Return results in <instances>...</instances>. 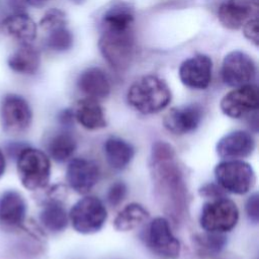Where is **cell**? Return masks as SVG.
Here are the masks:
<instances>
[{"instance_id": "cell-36", "label": "cell", "mask_w": 259, "mask_h": 259, "mask_svg": "<svg viewBox=\"0 0 259 259\" xmlns=\"http://www.w3.org/2000/svg\"><path fill=\"white\" fill-rule=\"evenodd\" d=\"M5 170H6V159H5L4 153L0 149V177L3 176V174L5 173Z\"/></svg>"}, {"instance_id": "cell-22", "label": "cell", "mask_w": 259, "mask_h": 259, "mask_svg": "<svg viewBox=\"0 0 259 259\" xmlns=\"http://www.w3.org/2000/svg\"><path fill=\"white\" fill-rule=\"evenodd\" d=\"M103 151L107 163L116 170L126 168L135 156L133 145L118 137L108 138L104 143Z\"/></svg>"}, {"instance_id": "cell-9", "label": "cell", "mask_w": 259, "mask_h": 259, "mask_svg": "<svg viewBox=\"0 0 259 259\" xmlns=\"http://www.w3.org/2000/svg\"><path fill=\"white\" fill-rule=\"evenodd\" d=\"M145 239L149 249L159 257L176 259L180 255V242L165 218L159 217L150 223Z\"/></svg>"}, {"instance_id": "cell-18", "label": "cell", "mask_w": 259, "mask_h": 259, "mask_svg": "<svg viewBox=\"0 0 259 259\" xmlns=\"http://www.w3.org/2000/svg\"><path fill=\"white\" fill-rule=\"evenodd\" d=\"M77 86L87 97L103 99L110 93V82L103 70L97 67L87 68L80 73Z\"/></svg>"}, {"instance_id": "cell-21", "label": "cell", "mask_w": 259, "mask_h": 259, "mask_svg": "<svg viewBox=\"0 0 259 259\" xmlns=\"http://www.w3.org/2000/svg\"><path fill=\"white\" fill-rule=\"evenodd\" d=\"M7 65L11 71L20 75H33L40 66L39 51L32 44L19 45L7 58Z\"/></svg>"}, {"instance_id": "cell-25", "label": "cell", "mask_w": 259, "mask_h": 259, "mask_svg": "<svg viewBox=\"0 0 259 259\" xmlns=\"http://www.w3.org/2000/svg\"><path fill=\"white\" fill-rule=\"evenodd\" d=\"M69 221L66 208L59 200L48 201L39 212V222L48 231L59 233L66 229Z\"/></svg>"}, {"instance_id": "cell-20", "label": "cell", "mask_w": 259, "mask_h": 259, "mask_svg": "<svg viewBox=\"0 0 259 259\" xmlns=\"http://www.w3.org/2000/svg\"><path fill=\"white\" fill-rule=\"evenodd\" d=\"M73 113L74 118L86 130L96 131L106 126L105 114L97 99L85 97L78 100Z\"/></svg>"}, {"instance_id": "cell-31", "label": "cell", "mask_w": 259, "mask_h": 259, "mask_svg": "<svg viewBox=\"0 0 259 259\" xmlns=\"http://www.w3.org/2000/svg\"><path fill=\"white\" fill-rule=\"evenodd\" d=\"M258 13L253 14L242 26L243 27V33L245 37L253 42L256 47H258L259 44V35H258Z\"/></svg>"}, {"instance_id": "cell-12", "label": "cell", "mask_w": 259, "mask_h": 259, "mask_svg": "<svg viewBox=\"0 0 259 259\" xmlns=\"http://www.w3.org/2000/svg\"><path fill=\"white\" fill-rule=\"evenodd\" d=\"M212 61L206 55H195L185 60L179 67V78L188 88L202 90L209 86Z\"/></svg>"}, {"instance_id": "cell-8", "label": "cell", "mask_w": 259, "mask_h": 259, "mask_svg": "<svg viewBox=\"0 0 259 259\" xmlns=\"http://www.w3.org/2000/svg\"><path fill=\"white\" fill-rule=\"evenodd\" d=\"M0 120L7 134H20L32 121V110L28 101L16 93H7L0 103Z\"/></svg>"}, {"instance_id": "cell-2", "label": "cell", "mask_w": 259, "mask_h": 259, "mask_svg": "<svg viewBox=\"0 0 259 259\" xmlns=\"http://www.w3.org/2000/svg\"><path fill=\"white\" fill-rule=\"evenodd\" d=\"M171 98V90L167 83L154 75H146L137 79L126 93L128 104L142 114L160 112L168 106Z\"/></svg>"}, {"instance_id": "cell-17", "label": "cell", "mask_w": 259, "mask_h": 259, "mask_svg": "<svg viewBox=\"0 0 259 259\" xmlns=\"http://www.w3.org/2000/svg\"><path fill=\"white\" fill-rule=\"evenodd\" d=\"M257 10L249 0H226L219 7L218 17L226 28L239 29Z\"/></svg>"}, {"instance_id": "cell-10", "label": "cell", "mask_w": 259, "mask_h": 259, "mask_svg": "<svg viewBox=\"0 0 259 259\" xmlns=\"http://www.w3.org/2000/svg\"><path fill=\"white\" fill-rule=\"evenodd\" d=\"M223 82L231 87H239L250 82L256 75L253 59L244 52H230L223 60L221 70Z\"/></svg>"}, {"instance_id": "cell-32", "label": "cell", "mask_w": 259, "mask_h": 259, "mask_svg": "<svg viewBox=\"0 0 259 259\" xmlns=\"http://www.w3.org/2000/svg\"><path fill=\"white\" fill-rule=\"evenodd\" d=\"M246 214L250 222L257 224L259 220V195L257 192L251 194L245 204Z\"/></svg>"}, {"instance_id": "cell-34", "label": "cell", "mask_w": 259, "mask_h": 259, "mask_svg": "<svg viewBox=\"0 0 259 259\" xmlns=\"http://www.w3.org/2000/svg\"><path fill=\"white\" fill-rule=\"evenodd\" d=\"M58 120L59 122L66 126V127H69L72 125L73 121H74V113H73V110L69 109V108H66V109H63L59 112L58 114Z\"/></svg>"}, {"instance_id": "cell-4", "label": "cell", "mask_w": 259, "mask_h": 259, "mask_svg": "<svg viewBox=\"0 0 259 259\" xmlns=\"http://www.w3.org/2000/svg\"><path fill=\"white\" fill-rule=\"evenodd\" d=\"M98 47L104 60L113 69L118 71L126 69L135 52L133 28L124 30L101 29Z\"/></svg>"}, {"instance_id": "cell-14", "label": "cell", "mask_w": 259, "mask_h": 259, "mask_svg": "<svg viewBox=\"0 0 259 259\" xmlns=\"http://www.w3.org/2000/svg\"><path fill=\"white\" fill-rule=\"evenodd\" d=\"M66 179L74 191L85 194L98 182L99 167L92 160L85 158L72 159L67 166Z\"/></svg>"}, {"instance_id": "cell-38", "label": "cell", "mask_w": 259, "mask_h": 259, "mask_svg": "<svg viewBox=\"0 0 259 259\" xmlns=\"http://www.w3.org/2000/svg\"><path fill=\"white\" fill-rule=\"evenodd\" d=\"M250 2H251V4L256 8V9H258V1L259 0H249Z\"/></svg>"}, {"instance_id": "cell-19", "label": "cell", "mask_w": 259, "mask_h": 259, "mask_svg": "<svg viewBox=\"0 0 259 259\" xmlns=\"http://www.w3.org/2000/svg\"><path fill=\"white\" fill-rule=\"evenodd\" d=\"M24 197L16 190H7L0 196V223L9 227L20 226L26 215Z\"/></svg>"}, {"instance_id": "cell-35", "label": "cell", "mask_w": 259, "mask_h": 259, "mask_svg": "<svg viewBox=\"0 0 259 259\" xmlns=\"http://www.w3.org/2000/svg\"><path fill=\"white\" fill-rule=\"evenodd\" d=\"M25 5L24 0H8V7L11 9V13L25 12Z\"/></svg>"}, {"instance_id": "cell-30", "label": "cell", "mask_w": 259, "mask_h": 259, "mask_svg": "<svg viewBox=\"0 0 259 259\" xmlns=\"http://www.w3.org/2000/svg\"><path fill=\"white\" fill-rule=\"evenodd\" d=\"M127 192V187L124 182L116 181L110 185L106 193L107 202L111 206H116L124 199Z\"/></svg>"}, {"instance_id": "cell-37", "label": "cell", "mask_w": 259, "mask_h": 259, "mask_svg": "<svg viewBox=\"0 0 259 259\" xmlns=\"http://www.w3.org/2000/svg\"><path fill=\"white\" fill-rule=\"evenodd\" d=\"M48 0H24V2L33 7H41Z\"/></svg>"}, {"instance_id": "cell-29", "label": "cell", "mask_w": 259, "mask_h": 259, "mask_svg": "<svg viewBox=\"0 0 259 259\" xmlns=\"http://www.w3.org/2000/svg\"><path fill=\"white\" fill-rule=\"evenodd\" d=\"M67 16L64 11L58 8L49 9L40 18L39 26L45 32L67 26Z\"/></svg>"}, {"instance_id": "cell-5", "label": "cell", "mask_w": 259, "mask_h": 259, "mask_svg": "<svg viewBox=\"0 0 259 259\" xmlns=\"http://www.w3.org/2000/svg\"><path fill=\"white\" fill-rule=\"evenodd\" d=\"M69 219L77 233L90 235L102 229L107 220V210L98 197L84 196L71 207Z\"/></svg>"}, {"instance_id": "cell-11", "label": "cell", "mask_w": 259, "mask_h": 259, "mask_svg": "<svg viewBox=\"0 0 259 259\" xmlns=\"http://www.w3.org/2000/svg\"><path fill=\"white\" fill-rule=\"evenodd\" d=\"M259 106V90L254 84L235 87L221 100L220 107L223 113L231 118H240L256 111Z\"/></svg>"}, {"instance_id": "cell-27", "label": "cell", "mask_w": 259, "mask_h": 259, "mask_svg": "<svg viewBox=\"0 0 259 259\" xmlns=\"http://www.w3.org/2000/svg\"><path fill=\"white\" fill-rule=\"evenodd\" d=\"M227 244V238L220 233L199 234L194 237V246L202 256H215Z\"/></svg>"}, {"instance_id": "cell-1", "label": "cell", "mask_w": 259, "mask_h": 259, "mask_svg": "<svg viewBox=\"0 0 259 259\" xmlns=\"http://www.w3.org/2000/svg\"><path fill=\"white\" fill-rule=\"evenodd\" d=\"M175 158V151L168 143L159 141L153 145L151 170L155 190L165 211L174 220H179L187 206V189Z\"/></svg>"}, {"instance_id": "cell-28", "label": "cell", "mask_w": 259, "mask_h": 259, "mask_svg": "<svg viewBox=\"0 0 259 259\" xmlns=\"http://www.w3.org/2000/svg\"><path fill=\"white\" fill-rule=\"evenodd\" d=\"M73 41L74 37L72 32L67 26H64L47 32L45 46L50 51L62 53L70 50L73 46Z\"/></svg>"}, {"instance_id": "cell-16", "label": "cell", "mask_w": 259, "mask_h": 259, "mask_svg": "<svg viewBox=\"0 0 259 259\" xmlns=\"http://www.w3.org/2000/svg\"><path fill=\"white\" fill-rule=\"evenodd\" d=\"M0 26L6 35L19 45L32 44L37 34V26L26 12L10 13L2 20Z\"/></svg>"}, {"instance_id": "cell-23", "label": "cell", "mask_w": 259, "mask_h": 259, "mask_svg": "<svg viewBox=\"0 0 259 259\" xmlns=\"http://www.w3.org/2000/svg\"><path fill=\"white\" fill-rule=\"evenodd\" d=\"M135 21V10L126 2L112 4L102 15L101 29L124 30L133 28Z\"/></svg>"}, {"instance_id": "cell-26", "label": "cell", "mask_w": 259, "mask_h": 259, "mask_svg": "<svg viewBox=\"0 0 259 259\" xmlns=\"http://www.w3.org/2000/svg\"><path fill=\"white\" fill-rule=\"evenodd\" d=\"M75 138L68 132H59L53 135L48 143L47 150L51 158L56 162L63 163L70 159L76 150Z\"/></svg>"}, {"instance_id": "cell-3", "label": "cell", "mask_w": 259, "mask_h": 259, "mask_svg": "<svg viewBox=\"0 0 259 259\" xmlns=\"http://www.w3.org/2000/svg\"><path fill=\"white\" fill-rule=\"evenodd\" d=\"M16 169L24 188L35 191L45 188L51 178V161L41 150L23 147L17 154Z\"/></svg>"}, {"instance_id": "cell-24", "label": "cell", "mask_w": 259, "mask_h": 259, "mask_svg": "<svg viewBox=\"0 0 259 259\" xmlns=\"http://www.w3.org/2000/svg\"><path fill=\"white\" fill-rule=\"evenodd\" d=\"M150 217L147 208L137 202L125 205L115 217L113 227L119 232H128L146 223Z\"/></svg>"}, {"instance_id": "cell-33", "label": "cell", "mask_w": 259, "mask_h": 259, "mask_svg": "<svg viewBox=\"0 0 259 259\" xmlns=\"http://www.w3.org/2000/svg\"><path fill=\"white\" fill-rule=\"evenodd\" d=\"M224 189L219 185L214 183H206L199 189V194L203 197L214 199L219 197H223L224 195Z\"/></svg>"}, {"instance_id": "cell-6", "label": "cell", "mask_w": 259, "mask_h": 259, "mask_svg": "<svg viewBox=\"0 0 259 259\" xmlns=\"http://www.w3.org/2000/svg\"><path fill=\"white\" fill-rule=\"evenodd\" d=\"M218 184L226 191L234 194L249 192L256 182V175L252 166L241 160H226L214 167Z\"/></svg>"}, {"instance_id": "cell-7", "label": "cell", "mask_w": 259, "mask_h": 259, "mask_svg": "<svg viewBox=\"0 0 259 259\" xmlns=\"http://www.w3.org/2000/svg\"><path fill=\"white\" fill-rule=\"evenodd\" d=\"M239 221L237 204L223 196L203 204L199 223L205 232L224 234L233 230Z\"/></svg>"}, {"instance_id": "cell-15", "label": "cell", "mask_w": 259, "mask_h": 259, "mask_svg": "<svg viewBox=\"0 0 259 259\" xmlns=\"http://www.w3.org/2000/svg\"><path fill=\"white\" fill-rule=\"evenodd\" d=\"M255 146V140L250 133L238 130L222 137L217 143L215 150L221 158L234 160L250 156Z\"/></svg>"}, {"instance_id": "cell-13", "label": "cell", "mask_w": 259, "mask_h": 259, "mask_svg": "<svg viewBox=\"0 0 259 259\" xmlns=\"http://www.w3.org/2000/svg\"><path fill=\"white\" fill-rule=\"evenodd\" d=\"M203 108L191 103L171 108L164 116V126L174 135H186L194 132L201 123Z\"/></svg>"}, {"instance_id": "cell-39", "label": "cell", "mask_w": 259, "mask_h": 259, "mask_svg": "<svg viewBox=\"0 0 259 259\" xmlns=\"http://www.w3.org/2000/svg\"><path fill=\"white\" fill-rule=\"evenodd\" d=\"M74 3H76V4H82L85 0H72Z\"/></svg>"}]
</instances>
